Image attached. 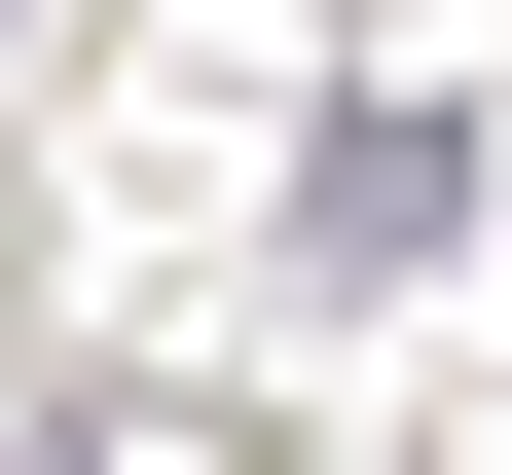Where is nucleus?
Wrapping results in <instances>:
<instances>
[{
    "label": "nucleus",
    "mask_w": 512,
    "mask_h": 475,
    "mask_svg": "<svg viewBox=\"0 0 512 475\" xmlns=\"http://www.w3.org/2000/svg\"><path fill=\"white\" fill-rule=\"evenodd\" d=\"M439 220H476V110H439V74H366L330 147H293V256H330V293H403Z\"/></svg>",
    "instance_id": "obj_1"
},
{
    "label": "nucleus",
    "mask_w": 512,
    "mask_h": 475,
    "mask_svg": "<svg viewBox=\"0 0 512 475\" xmlns=\"http://www.w3.org/2000/svg\"><path fill=\"white\" fill-rule=\"evenodd\" d=\"M0 475H110V439H0Z\"/></svg>",
    "instance_id": "obj_2"
}]
</instances>
